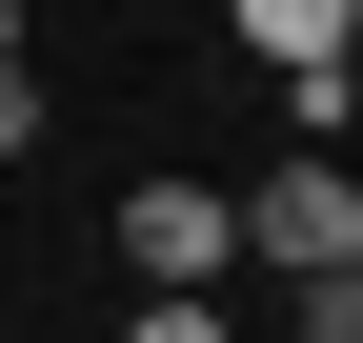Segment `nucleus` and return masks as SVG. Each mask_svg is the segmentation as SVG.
<instances>
[{"instance_id": "obj_4", "label": "nucleus", "mask_w": 363, "mask_h": 343, "mask_svg": "<svg viewBox=\"0 0 363 343\" xmlns=\"http://www.w3.org/2000/svg\"><path fill=\"white\" fill-rule=\"evenodd\" d=\"M121 343H242V303H222V283H142V323Z\"/></svg>"}, {"instance_id": "obj_5", "label": "nucleus", "mask_w": 363, "mask_h": 343, "mask_svg": "<svg viewBox=\"0 0 363 343\" xmlns=\"http://www.w3.org/2000/svg\"><path fill=\"white\" fill-rule=\"evenodd\" d=\"M283 303H303L283 343H363V242H343V263H303V283H283Z\"/></svg>"}, {"instance_id": "obj_6", "label": "nucleus", "mask_w": 363, "mask_h": 343, "mask_svg": "<svg viewBox=\"0 0 363 343\" xmlns=\"http://www.w3.org/2000/svg\"><path fill=\"white\" fill-rule=\"evenodd\" d=\"M40 142V40H0V162Z\"/></svg>"}, {"instance_id": "obj_7", "label": "nucleus", "mask_w": 363, "mask_h": 343, "mask_svg": "<svg viewBox=\"0 0 363 343\" xmlns=\"http://www.w3.org/2000/svg\"><path fill=\"white\" fill-rule=\"evenodd\" d=\"M343 101H363V0H343Z\"/></svg>"}, {"instance_id": "obj_1", "label": "nucleus", "mask_w": 363, "mask_h": 343, "mask_svg": "<svg viewBox=\"0 0 363 343\" xmlns=\"http://www.w3.org/2000/svg\"><path fill=\"white\" fill-rule=\"evenodd\" d=\"M343 242H363V162H262V182H242V263H343Z\"/></svg>"}, {"instance_id": "obj_2", "label": "nucleus", "mask_w": 363, "mask_h": 343, "mask_svg": "<svg viewBox=\"0 0 363 343\" xmlns=\"http://www.w3.org/2000/svg\"><path fill=\"white\" fill-rule=\"evenodd\" d=\"M121 263H142V283H222V263H242V202H222V182H142V202H121Z\"/></svg>"}, {"instance_id": "obj_3", "label": "nucleus", "mask_w": 363, "mask_h": 343, "mask_svg": "<svg viewBox=\"0 0 363 343\" xmlns=\"http://www.w3.org/2000/svg\"><path fill=\"white\" fill-rule=\"evenodd\" d=\"M242 61H262V81H303V61H343V0H242Z\"/></svg>"}]
</instances>
